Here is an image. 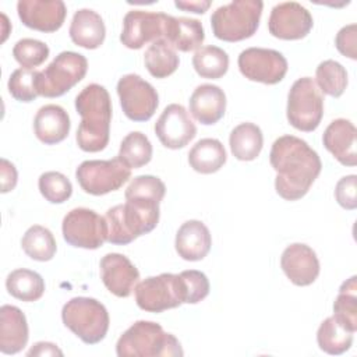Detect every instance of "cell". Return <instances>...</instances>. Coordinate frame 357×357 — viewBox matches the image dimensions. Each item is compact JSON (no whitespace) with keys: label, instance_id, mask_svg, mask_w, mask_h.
<instances>
[{"label":"cell","instance_id":"1","mask_svg":"<svg viewBox=\"0 0 357 357\" xmlns=\"http://www.w3.org/2000/svg\"><path fill=\"white\" fill-rule=\"evenodd\" d=\"M166 194L165 183L151 174L137 176L126 188V204L106 212L107 241L114 245L132 243L152 231L159 222V204Z\"/></svg>","mask_w":357,"mask_h":357},{"label":"cell","instance_id":"2","mask_svg":"<svg viewBox=\"0 0 357 357\" xmlns=\"http://www.w3.org/2000/svg\"><path fill=\"white\" fill-rule=\"evenodd\" d=\"M269 162L276 172L275 190L286 201L303 198L322 169L318 153L294 135H282L275 139Z\"/></svg>","mask_w":357,"mask_h":357},{"label":"cell","instance_id":"3","mask_svg":"<svg viewBox=\"0 0 357 357\" xmlns=\"http://www.w3.org/2000/svg\"><path fill=\"white\" fill-rule=\"evenodd\" d=\"M75 109L81 116L75 141L84 152L103 151L110 138L112 99L107 89L89 84L75 98Z\"/></svg>","mask_w":357,"mask_h":357},{"label":"cell","instance_id":"4","mask_svg":"<svg viewBox=\"0 0 357 357\" xmlns=\"http://www.w3.org/2000/svg\"><path fill=\"white\" fill-rule=\"evenodd\" d=\"M119 357H181L178 339L152 321L134 322L117 340Z\"/></svg>","mask_w":357,"mask_h":357},{"label":"cell","instance_id":"5","mask_svg":"<svg viewBox=\"0 0 357 357\" xmlns=\"http://www.w3.org/2000/svg\"><path fill=\"white\" fill-rule=\"evenodd\" d=\"M264 3L259 0H234L218 7L211 15L213 35L225 42H240L251 38L262 15Z\"/></svg>","mask_w":357,"mask_h":357},{"label":"cell","instance_id":"6","mask_svg":"<svg viewBox=\"0 0 357 357\" xmlns=\"http://www.w3.org/2000/svg\"><path fill=\"white\" fill-rule=\"evenodd\" d=\"M63 324L86 344H96L109 331L106 307L92 297H74L63 305Z\"/></svg>","mask_w":357,"mask_h":357},{"label":"cell","instance_id":"7","mask_svg":"<svg viewBox=\"0 0 357 357\" xmlns=\"http://www.w3.org/2000/svg\"><path fill=\"white\" fill-rule=\"evenodd\" d=\"M286 116L289 123L304 132L318 128L324 116V96L310 77L298 78L287 95Z\"/></svg>","mask_w":357,"mask_h":357},{"label":"cell","instance_id":"8","mask_svg":"<svg viewBox=\"0 0 357 357\" xmlns=\"http://www.w3.org/2000/svg\"><path fill=\"white\" fill-rule=\"evenodd\" d=\"M137 305L148 312H163L185 303V284L174 273L149 276L135 286Z\"/></svg>","mask_w":357,"mask_h":357},{"label":"cell","instance_id":"9","mask_svg":"<svg viewBox=\"0 0 357 357\" xmlns=\"http://www.w3.org/2000/svg\"><path fill=\"white\" fill-rule=\"evenodd\" d=\"M88 60L77 52H61L39 73L38 89L45 98H59L77 85L86 74Z\"/></svg>","mask_w":357,"mask_h":357},{"label":"cell","instance_id":"10","mask_svg":"<svg viewBox=\"0 0 357 357\" xmlns=\"http://www.w3.org/2000/svg\"><path fill=\"white\" fill-rule=\"evenodd\" d=\"M131 177V169L119 158L109 160H85L75 170L81 188L91 195H105L117 191Z\"/></svg>","mask_w":357,"mask_h":357},{"label":"cell","instance_id":"11","mask_svg":"<svg viewBox=\"0 0 357 357\" xmlns=\"http://www.w3.org/2000/svg\"><path fill=\"white\" fill-rule=\"evenodd\" d=\"M64 240L77 248L96 250L107 241V222L88 208H74L63 219Z\"/></svg>","mask_w":357,"mask_h":357},{"label":"cell","instance_id":"12","mask_svg":"<svg viewBox=\"0 0 357 357\" xmlns=\"http://www.w3.org/2000/svg\"><path fill=\"white\" fill-rule=\"evenodd\" d=\"M117 95L124 114L132 121H148L156 112V89L137 74H126L117 82Z\"/></svg>","mask_w":357,"mask_h":357},{"label":"cell","instance_id":"13","mask_svg":"<svg viewBox=\"0 0 357 357\" xmlns=\"http://www.w3.org/2000/svg\"><path fill=\"white\" fill-rule=\"evenodd\" d=\"M237 64L247 79L266 85L280 82L287 73L286 57L273 49L248 47L240 53Z\"/></svg>","mask_w":357,"mask_h":357},{"label":"cell","instance_id":"14","mask_svg":"<svg viewBox=\"0 0 357 357\" xmlns=\"http://www.w3.org/2000/svg\"><path fill=\"white\" fill-rule=\"evenodd\" d=\"M314 20L310 11L296 1L276 4L268 20L269 33L283 40L305 38L312 29Z\"/></svg>","mask_w":357,"mask_h":357},{"label":"cell","instance_id":"15","mask_svg":"<svg viewBox=\"0 0 357 357\" xmlns=\"http://www.w3.org/2000/svg\"><path fill=\"white\" fill-rule=\"evenodd\" d=\"M165 13H151L131 10L124 15L120 42L128 49H141L148 42H155L165 36Z\"/></svg>","mask_w":357,"mask_h":357},{"label":"cell","instance_id":"16","mask_svg":"<svg viewBox=\"0 0 357 357\" xmlns=\"http://www.w3.org/2000/svg\"><path fill=\"white\" fill-rule=\"evenodd\" d=\"M155 134L163 146L169 149H180L195 138L197 127L184 106L172 103L165 107L156 120Z\"/></svg>","mask_w":357,"mask_h":357},{"label":"cell","instance_id":"17","mask_svg":"<svg viewBox=\"0 0 357 357\" xmlns=\"http://www.w3.org/2000/svg\"><path fill=\"white\" fill-rule=\"evenodd\" d=\"M17 13L25 26L39 32H56L66 20L67 7L61 0H20Z\"/></svg>","mask_w":357,"mask_h":357},{"label":"cell","instance_id":"18","mask_svg":"<svg viewBox=\"0 0 357 357\" xmlns=\"http://www.w3.org/2000/svg\"><path fill=\"white\" fill-rule=\"evenodd\" d=\"M280 266L296 286H310L319 275V261L315 251L303 243H293L284 248Z\"/></svg>","mask_w":357,"mask_h":357},{"label":"cell","instance_id":"19","mask_svg":"<svg viewBox=\"0 0 357 357\" xmlns=\"http://www.w3.org/2000/svg\"><path fill=\"white\" fill-rule=\"evenodd\" d=\"M100 279L106 289L117 297H128L135 289L139 272L123 254L109 252L100 259Z\"/></svg>","mask_w":357,"mask_h":357},{"label":"cell","instance_id":"20","mask_svg":"<svg viewBox=\"0 0 357 357\" xmlns=\"http://www.w3.org/2000/svg\"><path fill=\"white\" fill-rule=\"evenodd\" d=\"M324 146L344 166L357 165V130L350 120L336 119L324 131Z\"/></svg>","mask_w":357,"mask_h":357},{"label":"cell","instance_id":"21","mask_svg":"<svg viewBox=\"0 0 357 357\" xmlns=\"http://www.w3.org/2000/svg\"><path fill=\"white\" fill-rule=\"evenodd\" d=\"M211 245L212 237L209 229L201 220H187L176 233V251L185 261L195 262L204 259L211 251Z\"/></svg>","mask_w":357,"mask_h":357},{"label":"cell","instance_id":"22","mask_svg":"<svg viewBox=\"0 0 357 357\" xmlns=\"http://www.w3.org/2000/svg\"><path fill=\"white\" fill-rule=\"evenodd\" d=\"M188 102L190 113L204 126L218 123L226 112V95L218 85L202 84L197 86Z\"/></svg>","mask_w":357,"mask_h":357},{"label":"cell","instance_id":"23","mask_svg":"<svg viewBox=\"0 0 357 357\" xmlns=\"http://www.w3.org/2000/svg\"><path fill=\"white\" fill-rule=\"evenodd\" d=\"M29 332L24 312L10 304L0 308V351L3 354H17L28 343Z\"/></svg>","mask_w":357,"mask_h":357},{"label":"cell","instance_id":"24","mask_svg":"<svg viewBox=\"0 0 357 357\" xmlns=\"http://www.w3.org/2000/svg\"><path fill=\"white\" fill-rule=\"evenodd\" d=\"M70 128V116L59 105L42 106L33 119L35 135L45 145H54L64 141Z\"/></svg>","mask_w":357,"mask_h":357},{"label":"cell","instance_id":"25","mask_svg":"<svg viewBox=\"0 0 357 357\" xmlns=\"http://www.w3.org/2000/svg\"><path fill=\"white\" fill-rule=\"evenodd\" d=\"M163 39L180 52H191L201 47L205 32L201 21L195 18L166 15Z\"/></svg>","mask_w":357,"mask_h":357},{"label":"cell","instance_id":"26","mask_svg":"<svg viewBox=\"0 0 357 357\" xmlns=\"http://www.w3.org/2000/svg\"><path fill=\"white\" fill-rule=\"evenodd\" d=\"M71 40L84 49H98L106 36V26L102 17L89 8L75 11L70 24Z\"/></svg>","mask_w":357,"mask_h":357},{"label":"cell","instance_id":"27","mask_svg":"<svg viewBox=\"0 0 357 357\" xmlns=\"http://www.w3.org/2000/svg\"><path fill=\"white\" fill-rule=\"evenodd\" d=\"M226 159V149L216 138H202L188 152L190 166L201 174L216 173L223 167Z\"/></svg>","mask_w":357,"mask_h":357},{"label":"cell","instance_id":"28","mask_svg":"<svg viewBox=\"0 0 357 357\" xmlns=\"http://www.w3.org/2000/svg\"><path fill=\"white\" fill-rule=\"evenodd\" d=\"M229 145L236 159L244 162L254 160L258 158L264 146L262 131L254 123H241L231 130Z\"/></svg>","mask_w":357,"mask_h":357},{"label":"cell","instance_id":"29","mask_svg":"<svg viewBox=\"0 0 357 357\" xmlns=\"http://www.w3.org/2000/svg\"><path fill=\"white\" fill-rule=\"evenodd\" d=\"M144 61L146 70L155 78H166L172 75L180 64L176 49L163 38L148 46L144 54Z\"/></svg>","mask_w":357,"mask_h":357},{"label":"cell","instance_id":"30","mask_svg":"<svg viewBox=\"0 0 357 357\" xmlns=\"http://www.w3.org/2000/svg\"><path fill=\"white\" fill-rule=\"evenodd\" d=\"M6 289L14 298L32 303L43 296L45 280L38 272L20 268L8 273L6 279Z\"/></svg>","mask_w":357,"mask_h":357},{"label":"cell","instance_id":"31","mask_svg":"<svg viewBox=\"0 0 357 357\" xmlns=\"http://www.w3.org/2000/svg\"><path fill=\"white\" fill-rule=\"evenodd\" d=\"M317 342L322 351L339 356L351 347L353 332L340 325L333 317H329L321 322L317 331Z\"/></svg>","mask_w":357,"mask_h":357},{"label":"cell","instance_id":"32","mask_svg":"<svg viewBox=\"0 0 357 357\" xmlns=\"http://www.w3.org/2000/svg\"><path fill=\"white\" fill-rule=\"evenodd\" d=\"M21 247L29 258L39 262L50 261L57 250L54 236L47 227L40 225H33L25 231L21 240Z\"/></svg>","mask_w":357,"mask_h":357},{"label":"cell","instance_id":"33","mask_svg":"<svg viewBox=\"0 0 357 357\" xmlns=\"http://www.w3.org/2000/svg\"><path fill=\"white\" fill-rule=\"evenodd\" d=\"M192 67L202 78H222L229 68L227 53L218 46H202L192 56Z\"/></svg>","mask_w":357,"mask_h":357},{"label":"cell","instance_id":"34","mask_svg":"<svg viewBox=\"0 0 357 357\" xmlns=\"http://www.w3.org/2000/svg\"><path fill=\"white\" fill-rule=\"evenodd\" d=\"M117 158L127 167L139 169L151 162L152 144L141 131H131L123 138Z\"/></svg>","mask_w":357,"mask_h":357},{"label":"cell","instance_id":"35","mask_svg":"<svg viewBox=\"0 0 357 357\" xmlns=\"http://www.w3.org/2000/svg\"><path fill=\"white\" fill-rule=\"evenodd\" d=\"M333 318L350 332L357 331V284L356 276L342 283L333 303Z\"/></svg>","mask_w":357,"mask_h":357},{"label":"cell","instance_id":"36","mask_svg":"<svg viewBox=\"0 0 357 357\" xmlns=\"http://www.w3.org/2000/svg\"><path fill=\"white\" fill-rule=\"evenodd\" d=\"M315 81L321 92L332 98H339L347 86V71L335 60H324L317 67Z\"/></svg>","mask_w":357,"mask_h":357},{"label":"cell","instance_id":"37","mask_svg":"<svg viewBox=\"0 0 357 357\" xmlns=\"http://www.w3.org/2000/svg\"><path fill=\"white\" fill-rule=\"evenodd\" d=\"M39 73L29 68H17L8 78V92L18 102H32L39 96L38 79Z\"/></svg>","mask_w":357,"mask_h":357},{"label":"cell","instance_id":"38","mask_svg":"<svg viewBox=\"0 0 357 357\" xmlns=\"http://www.w3.org/2000/svg\"><path fill=\"white\" fill-rule=\"evenodd\" d=\"M43 198L52 204H63L73 194L71 181L60 172H45L38 180Z\"/></svg>","mask_w":357,"mask_h":357},{"label":"cell","instance_id":"39","mask_svg":"<svg viewBox=\"0 0 357 357\" xmlns=\"http://www.w3.org/2000/svg\"><path fill=\"white\" fill-rule=\"evenodd\" d=\"M13 56L20 66L33 70V67L40 66L49 57V47L42 40L24 38L14 45Z\"/></svg>","mask_w":357,"mask_h":357},{"label":"cell","instance_id":"40","mask_svg":"<svg viewBox=\"0 0 357 357\" xmlns=\"http://www.w3.org/2000/svg\"><path fill=\"white\" fill-rule=\"evenodd\" d=\"M180 276L185 284V303L187 304H197L202 301L209 294V280L206 275L201 271L190 269L183 271Z\"/></svg>","mask_w":357,"mask_h":357},{"label":"cell","instance_id":"41","mask_svg":"<svg viewBox=\"0 0 357 357\" xmlns=\"http://www.w3.org/2000/svg\"><path fill=\"white\" fill-rule=\"evenodd\" d=\"M357 176L356 174H349L342 177L335 187V198L337 204L349 211L356 209L357 206Z\"/></svg>","mask_w":357,"mask_h":357},{"label":"cell","instance_id":"42","mask_svg":"<svg viewBox=\"0 0 357 357\" xmlns=\"http://www.w3.org/2000/svg\"><path fill=\"white\" fill-rule=\"evenodd\" d=\"M357 25L350 24L343 26L335 38V46L336 49L346 57L356 60L357 59V50H356V42H357Z\"/></svg>","mask_w":357,"mask_h":357},{"label":"cell","instance_id":"43","mask_svg":"<svg viewBox=\"0 0 357 357\" xmlns=\"http://www.w3.org/2000/svg\"><path fill=\"white\" fill-rule=\"evenodd\" d=\"M0 176H1V192L4 194L14 190L18 178L17 169L11 162H8L4 158L0 160Z\"/></svg>","mask_w":357,"mask_h":357},{"label":"cell","instance_id":"44","mask_svg":"<svg viewBox=\"0 0 357 357\" xmlns=\"http://www.w3.org/2000/svg\"><path fill=\"white\" fill-rule=\"evenodd\" d=\"M63 356V351L50 342H38L33 347L26 353V356Z\"/></svg>","mask_w":357,"mask_h":357},{"label":"cell","instance_id":"45","mask_svg":"<svg viewBox=\"0 0 357 357\" xmlns=\"http://www.w3.org/2000/svg\"><path fill=\"white\" fill-rule=\"evenodd\" d=\"M174 6L180 10H184V11H191V13H195V14H204L209 7H211V1H174Z\"/></svg>","mask_w":357,"mask_h":357}]
</instances>
